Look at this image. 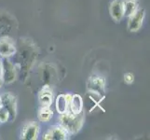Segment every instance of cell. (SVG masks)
<instances>
[{"instance_id": "obj_1", "label": "cell", "mask_w": 150, "mask_h": 140, "mask_svg": "<svg viewBox=\"0 0 150 140\" xmlns=\"http://www.w3.org/2000/svg\"><path fill=\"white\" fill-rule=\"evenodd\" d=\"M61 126L64 127L67 133L70 134H76L79 132L84 122V114L83 111L79 114H71L69 112H66L64 114H61L60 117Z\"/></svg>"}, {"instance_id": "obj_13", "label": "cell", "mask_w": 150, "mask_h": 140, "mask_svg": "<svg viewBox=\"0 0 150 140\" xmlns=\"http://www.w3.org/2000/svg\"><path fill=\"white\" fill-rule=\"evenodd\" d=\"M124 7V16H131V15L138 9L135 0H123Z\"/></svg>"}, {"instance_id": "obj_18", "label": "cell", "mask_w": 150, "mask_h": 140, "mask_svg": "<svg viewBox=\"0 0 150 140\" xmlns=\"http://www.w3.org/2000/svg\"><path fill=\"white\" fill-rule=\"evenodd\" d=\"M2 83H3V80H2V77H0V87H1V85H2Z\"/></svg>"}, {"instance_id": "obj_2", "label": "cell", "mask_w": 150, "mask_h": 140, "mask_svg": "<svg viewBox=\"0 0 150 140\" xmlns=\"http://www.w3.org/2000/svg\"><path fill=\"white\" fill-rule=\"evenodd\" d=\"M0 104L9 114V119L11 121L15 120L17 114V100L16 97L11 93H3L0 95Z\"/></svg>"}, {"instance_id": "obj_15", "label": "cell", "mask_w": 150, "mask_h": 140, "mask_svg": "<svg viewBox=\"0 0 150 140\" xmlns=\"http://www.w3.org/2000/svg\"><path fill=\"white\" fill-rule=\"evenodd\" d=\"M8 120H9V114L5 108L1 107H0V122H6Z\"/></svg>"}, {"instance_id": "obj_9", "label": "cell", "mask_w": 150, "mask_h": 140, "mask_svg": "<svg viewBox=\"0 0 150 140\" xmlns=\"http://www.w3.org/2000/svg\"><path fill=\"white\" fill-rule=\"evenodd\" d=\"M83 110V101H82V98L79 95H72L71 100L68 104V111L71 114H79Z\"/></svg>"}, {"instance_id": "obj_3", "label": "cell", "mask_w": 150, "mask_h": 140, "mask_svg": "<svg viewBox=\"0 0 150 140\" xmlns=\"http://www.w3.org/2000/svg\"><path fill=\"white\" fill-rule=\"evenodd\" d=\"M144 15H146V11L143 9H137L131 16H129L128 21V29L131 32H136L141 28Z\"/></svg>"}, {"instance_id": "obj_12", "label": "cell", "mask_w": 150, "mask_h": 140, "mask_svg": "<svg viewBox=\"0 0 150 140\" xmlns=\"http://www.w3.org/2000/svg\"><path fill=\"white\" fill-rule=\"evenodd\" d=\"M68 101L64 95H60L56 98V110L59 114H64L68 111Z\"/></svg>"}, {"instance_id": "obj_14", "label": "cell", "mask_w": 150, "mask_h": 140, "mask_svg": "<svg viewBox=\"0 0 150 140\" xmlns=\"http://www.w3.org/2000/svg\"><path fill=\"white\" fill-rule=\"evenodd\" d=\"M53 116V112L50 109V107H43L40 108L38 111V119L42 122H49Z\"/></svg>"}, {"instance_id": "obj_7", "label": "cell", "mask_w": 150, "mask_h": 140, "mask_svg": "<svg viewBox=\"0 0 150 140\" xmlns=\"http://www.w3.org/2000/svg\"><path fill=\"white\" fill-rule=\"evenodd\" d=\"M39 134V126L35 122H29L23 129L22 138L25 140L37 139Z\"/></svg>"}, {"instance_id": "obj_8", "label": "cell", "mask_w": 150, "mask_h": 140, "mask_svg": "<svg viewBox=\"0 0 150 140\" xmlns=\"http://www.w3.org/2000/svg\"><path fill=\"white\" fill-rule=\"evenodd\" d=\"M110 15L115 21H120L124 17L123 0H114L110 5Z\"/></svg>"}, {"instance_id": "obj_10", "label": "cell", "mask_w": 150, "mask_h": 140, "mask_svg": "<svg viewBox=\"0 0 150 140\" xmlns=\"http://www.w3.org/2000/svg\"><path fill=\"white\" fill-rule=\"evenodd\" d=\"M14 43L10 39H2L0 40V56L2 57H9L15 53Z\"/></svg>"}, {"instance_id": "obj_16", "label": "cell", "mask_w": 150, "mask_h": 140, "mask_svg": "<svg viewBox=\"0 0 150 140\" xmlns=\"http://www.w3.org/2000/svg\"><path fill=\"white\" fill-rule=\"evenodd\" d=\"M124 80H125L126 83L132 84L134 80V76L132 73H127V74L124 75Z\"/></svg>"}, {"instance_id": "obj_4", "label": "cell", "mask_w": 150, "mask_h": 140, "mask_svg": "<svg viewBox=\"0 0 150 140\" xmlns=\"http://www.w3.org/2000/svg\"><path fill=\"white\" fill-rule=\"evenodd\" d=\"M105 80L103 77L94 75L91 76L88 82V89L91 92H93L97 95H102L105 92Z\"/></svg>"}, {"instance_id": "obj_5", "label": "cell", "mask_w": 150, "mask_h": 140, "mask_svg": "<svg viewBox=\"0 0 150 140\" xmlns=\"http://www.w3.org/2000/svg\"><path fill=\"white\" fill-rule=\"evenodd\" d=\"M3 63V73H2V80L7 84H10L16 79V71L15 67L8 60H2Z\"/></svg>"}, {"instance_id": "obj_6", "label": "cell", "mask_w": 150, "mask_h": 140, "mask_svg": "<svg viewBox=\"0 0 150 140\" xmlns=\"http://www.w3.org/2000/svg\"><path fill=\"white\" fill-rule=\"evenodd\" d=\"M68 136V133L64 127L60 126H55L53 128L50 129V130L44 134L43 139L46 140H64L67 139Z\"/></svg>"}, {"instance_id": "obj_17", "label": "cell", "mask_w": 150, "mask_h": 140, "mask_svg": "<svg viewBox=\"0 0 150 140\" xmlns=\"http://www.w3.org/2000/svg\"><path fill=\"white\" fill-rule=\"evenodd\" d=\"M2 73H3V63L2 60H0V77H2Z\"/></svg>"}, {"instance_id": "obj_11", "label": "cell", "mask_w": 150, "mask_h": 140, "mask_svg": "<svg viewBox=\"0 0 150 140\" xmlns=\"http://www.w3.org/2000/svg\"><path fill=\"white\" fill-rule=\"evenodd\" d=\"M39 102L43 107H50V105L52 104L53 101V95L52 92L50 89H48V87L44 88V89L40 92L39 93Z\"/></svg>"}, {"instance_id": "obj_19", "label": "cell", "mask_w": 150, "mask_h": 140, "mask_svg": "<svg viewBox=\"0 0 150 140\" xmlns=\"http://www.w3.org/2000/svg\"><path fill=\"white\" fill-rule=\"evenodd\" d=\"M0 107H1V104H0Z\"/></svg>"}]
</instances>
